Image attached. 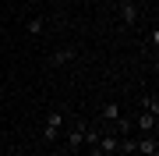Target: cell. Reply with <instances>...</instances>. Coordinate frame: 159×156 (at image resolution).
<instances>
[{
    "mask_svg": "<svg viewBox=\"0 0 159 156\" xmlns=\"http://www.w3.org/2000/svg\"><path fill=\"white\" fill-rule=\"evenodd\" d=\"M25 29H29V35H43V29H46V25L39 21V18H32V21L25 25Z\"/></svg>",
    "mask_w": 159,
    "mask_h": 156,
    "instance_id": "obj_8",
    "label": "cell"
},
{
    "mask_svg": "<svg viewBox=\"0 0 159 156\" xmlns=\"http://www.w3.org/2000/svg\"><path fill=\"white\" fill-rule=\"evenodd\" d=\"M156 121H159L156 114H148V110H142V114H138V121L131 124V128H134L138 135H152V131H156Z\"/></svg>",
    "mask_w": 159,
    "mask_h": 156,
    "instance_id": "obj_2",
    "label": "cell"
},
{
    "mask_svg": "<svg viewBox=\"0 0 159 156\" xmlns=\"http://www.w3.org/2000/svg\"><path fill=\"white\" fill-rule=\"evenodd\" d=\"M120 21L124 25H138V4L134 0H120Z\"/></svg>",
    "mask_w": 159,
    "mask_h": 156,
    "instance_id": "obj_5",
    "label": "cell"
},
{
    "mask_svg": "<svg viewBox=\"0 0 159 156\" xmlns=\"http://www.w3.org/2000/svg\"><path fill=\"white\" fill-rule=\"evenodd\" d=\"M64 128V110H50L46 114V128H43V142H57Z\"/></svg>",
    "mask_w": 159,
    "mask_h": 156,
    "instance_id": "obj_1",
    "label": "cell"
},
{
    "mask_svg": "<svg viewBox=\"0 0 159 156\" xmlns=\"http://www.w3.org/2000/svg\"><path fill=\"white\" fill-rule=\"evenodd\" d=\"M134 153H142V156H159V142H156V135H138Z\"/></svg>",
    "mask_w": 159,
    "mask_h": 156,
    "instance_id": "obj_3",
    "label": "cell"
},
{
    "mask_svg": "<svg viewBox=\"0 0 159 156\" xmlns=\"http://www.w3.org/2000/svg\"><path fill=\"white\" fill-rule=\"evenodd\" d=\"M142 110H148V114H156V117H159V96H156V92H152V96H145V99H142Z\"/></svg>",
    "mask_w": 159,
    "mask_h": 156,
    "instance_id": "obj_7",
    "label": "cell"
},
{
    "mask_svg": "<svg viewBox=\"0 0 159 156\" xmlns=\"http://www.w3.org/2000/svg\"><path fill=\"white\" fill-rule=\"evenodd\" d=\"M74 57H78V50H74V46H64V50H57V53L50 57V64H53V68H60V64H71Z\"/></svg>",
    "mask_w": 159,
    "mask_h": 156,
    "instance_id": "obj_6",
    "label": "cell"
},
{
    "mask_svg": "<svg viewBox=\"0 0 159 156\" xmlns=\"http://www.w3.org/2000/svg\"><path fill=\"white\" fill-rule=\"evenodd\" d=\"M85 128H89V124H81V121H78V124L67 131V149H71V153H78L81 145H85Z\"/></svg>",
    "mask_w": 159,
    "mask_h": 156,
    "instance_id": "obj_4",
    "label": "cell"
},
{
    "mask_svg": "<svg viewBox=\"0 0 159 156\" xmlns=\"http://www.w3.org/2000/svg\"><path fill=\"white\" fill-rule=\"evenodd\" d=\"M142 4H152V0H142Z\"/></svg>",
    "mask_w": 159,
    "mask_h": 156,
    "instance_id": "obj_9",
    "label": "cell"
}]
</instances>
